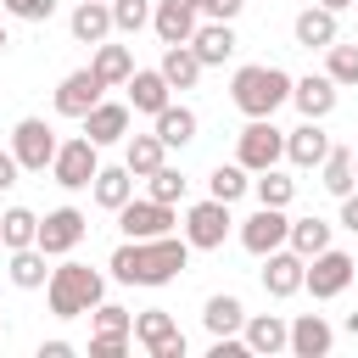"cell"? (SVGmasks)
Here are the masks:
<instances>
[{
    "mask_svg": "<svg viewBox=\"0 0 358 358\" xmlns=\"http://www.w3.org/2000/svg\"><path fill=\"white\" fill-rule=\"evenodd\" d=\"M190 241L185 235H157V241H123L117 252H112V280H123V285H168V280H179L185 274V263H190Z\"/></svg>",
    "mask_w": 358,
    "mask_h": 358,
    "instance_id": "obj_1",
    "label": "cell"
},
{
    "mask_svg": "<svg viewBox=\"0 0 358 358\" xmlns=\"http://www.w3.org/2000/svg\"><path fill=\"white\" fill-rule=\"evenodd\" d=\"M291 73L285 67H268V62H246V67H235V78H229V101L246 112V117H274L285 101H291Z\"/></svg>",
    "mask_w": 358,
    "mask_h": 358,
    "instance_id": "obj_2",
    "label": "cell"
},
{
    "mask_svg": "<svg viewBox=\"0 0 358 358\" xmlns=\"http://www.w3.org/2000/svg\"><path fill=\"white\" fill-rule=\"evenodd\" d=\"M45 296H50L56 319H78V313H95V302H106V280L90 263H62V268H50Z\"/></svg>",
    "mask_w": 358,
    "mask_h": 358,
    "instance_id": "obj_3",
    "label": "cell"
},
{
    "mask_svg": "<svg viewBox=\"0 0 358 358\" xmlns=\"http://www.w3.org/2000/svg\"><path fill=\"white\" fill-rule=\"evenodd\" d=\"M173 224H179L173 201H157V196H129V201L117 207L123 241H157V235H173Z\"/></svg>",
    "mask_w": 358,
    "mask_h": 358,
    "instance_id": "obj_4",
    "label": "cell"
},
{
    "mask_svg": "<svg viewBox=\"0 0 358 358\" xmlns=\"http://www.w3.org/2000/svg\"><path fill=\"white\" fill-rule=\"evenodd\" d=\"M95 173H101V145H95L90 134H78V140H62V145H56L50 179H56L62 190H90V185H95Z\"/></svg>",
    "mask_w": 358,
    "mask_h": 358,
    "instance_id": "obj_5",
    "label": "cell"
},
{
    "mask_svg": "<svg viewBox=\"0 0 358 358\" xmlns=\"http://www.w3.org/2000/svg\"><path fill=\"white\" fill-rule=\"evenodd\" d=\"M280 157H285V129H274V117H252V123L241 129L235 162H241L246 173H263V168H274Z\"/></svg>",
    "mask_w": 358,
    "mask_h": 358,
    "instance_id": "obj_6",
    "label": "cell"
},
{
    "mask_svg": "<svg viewBox=\"0 0 358 358\" xmlns=\"http://www.w3.org/2000/svg\"><path fill=\"white\" fill-rule=\"evenodd\" d=\"M229 201H218V196H207V201H190L185 207V241L196 246V252H218L224 241H229Z\"/></svg>",
    "mask_w": 358,
    "mask_h": 358,
    "instance_id": "obj_7",
    "label": "cell"
},
{
    "mask_svg": "<svg viewBox=\"0 0 358 358\" xmlns=\"http://www.w3.org/2000/svg\"><path fill=\"white\" fill-rule=\"evenodd\" d=\"M352 274H358V263H352L341 246H324L319 257H308V280H302V291H313V302H330V296H341V291L352 285Z\"/></svg>",
    "mask_w": 358,
    "mask_h": 358,
    "instance_id": "obj_8",
    "label": "cell"
},
{
    "mask_svg": "<svg viewBox=\"0 0 358 358\" xmlns=\"http://www.w3.org/2000/svg\"><path fill=\"white\" fill-rule=\"evenodd\" d=\"M134 341L151 352V358H185V330L168 308H145L134 313Z\"/></svg>",
    "mask_w": 358,
    "mask_h": 358,
    "instance_id": "obj_9",
    "label": "cell"
},
{
    "mask_svg": "<svg viewBox=\"0 0 358 358\" xmlns=\"http://www.w3.org/2000/svg\"><path fill=\"white\" fill-rule=\"evenodd\" d=\"M56 129L45 123V117H22L17 129H11V151H17V162L28 168V173H45L50 162H56Z\"/></svg>",
    "mask_w": 358,
    "mask_h": 358,
    "instance_id": "obj_10",
    "label": "cell"
},
{
    "mask_svg": "<svg viewBox=\"0 0 358 358\" xmlns=\"http://www.w3.org/2000/svg\"><path fill=\"white\" fill-rule=\"evenodd\" d=\"M84 229H90V218L78 213V207H56V213H45L39 218V252H50V257H67L78 241H84Z\"/></svg>",
    "mask_w": 358,
    "mask_h": 358,
    "instance_id": "obj_11",
    "label": "cell"
},
{
    "mask_svg": "<svg viewBox=\"0 0 358 358\" xmlns=\"http://www.w3.org/2000/svg\"><path fill=\"white\" fill-rule=\"evenodd\" d=\"M291 241V218H285V207H257L246 224H241V246L252 252V257H268L274 246H285Z\"/></svg>",
    "mask_w": 358,
    "mask_h": 358,
    "instance_id": "obj_12",
    "label": "cell"
},
{
    "mask_svg": "<svg viewBox=\"0 0 358 358\" xmlns=\"http://www.w3.org/2000/svg\"><path fill=\"white\" fill-rule=\"evenodd\" d=\"M302 280H308V257L302 252H291V246H274L268 257H263V291L268 296H296L302 291Z\"/></svg>",
    "mask_w": 358,
    "mask_h": 358,
    "instance_id": "obj_13",
    "label": "cell"
},
{
    "mask_svg": "<svg viewBox=\"0 0 358 358\" xmlns=\"http://www.w3.org/2000/svg\"><path fill=\"white\" fill-rule=\"evenodd\" d=\"M291 101H296L302 117H319V123H324V117L336 112V101H341V84H336L330 73H308V78L291 84Z\"/></svg>",
    "mask_w": 358,
    "mask_h": 358,
    "instance_id": "obj_14",
    "label": "cell"
},
{
    "mask_svg": "<svg viewBox=\"0 0 358 358\" xmlns=\"http://www.w3.org/2000/svg\"><path fill=\"white\" fill-rule=\"evenodd\" d=\"M196 0H157V11H151V28H157V39L162 45H190V34L201 28L196 22Z\"/></svg>",
    "mask_w": 358,
    "mask_h": 358,
    "instance_id": "obj_15",
    "label": "cell"
},
{
    "mask_svg": "<svg viewBox=\"0 0 358 358\" xmlns=\"http://www.w3.org/2000/svg\"><path fill=\"white\" fill-rule=\"evenodd\" d=\"M101 78H95V67H78V73H67L62 84H56V112L62 117H84L95 101H101Z\"/></svg>",
    "mask_w": 358,
    "mask_h": 358,
    "instance_id": "obj_16",
    "label": "cell"
},
{
    "mask_svg": "<svg viewBox=\"0 0 358 358\" xmlns=\"http://www.w3.org/2000/svg\"><path fill=\"white\" fill-rule=\"evenodd\" d=\"M129 112H134L129 101H95L78 123H84V134H90L95 145H117V140L129 134Z\"/></svg>",
    "mask_w": 358,
    "mask_h": 358,
    "instance_id": "obj_17",
    "label": "cell"
},
{
    "mask_svg": "<svg viewBox=\"0 0 358 358\" xmlns=\"http://www.w3.org/2000/svg\"><path fill=\"white\" fill-rule=\"evenodd\" d=\"M123 90H129V106H134V112H151V117L173 101V84L162 78V67H134Z\"/></svg>",
    "mask_w": 358,
    "mask_h": 358,
    "instance_id": "obj_18",
    "label": "cell"
},
{
    "mask_svg": "<svg viewBox=\"0 0 358 358\" xmlns=\"http://www.w3.org/2000/svg\"><path fill=\"white\" fill-rule=\"evenodd\" d=\"M67 28H73V39L78 45H101V39H112V0H78L73 6V17H67Z\"/></svg>",
    "mask_w": 358,
    "mask_h": 358,
    "instance_id": "obj_19",
    "label": "cell"
},
{
    "mask_svg": "<svg viewBox=\"0 0 358 358\" xmlns=\"http://www.w3.org/2000/svg\"><path fill=\"white\" fill-rule=\"evenodd\" d=\"M285 157H291L296 168H319V162L330 157V134L319 129V117H302V129L285 134Z\"/></svg>",
    "mask_w": 358,
    "mask_h": 358,
    "instance_id": "obj_20",
    "label": "cell"
},
{
    "mask_svg": "<svg viewBox=\"0 0 358 358\" xmlns=\"http://www.w3.org/2000/svg\"><path fill=\"white\" fill-rule=\"evenodd\" d=\"M241 336H246V347H252L257 358H274V352H285V347H291V324H285L280 313H252Z\"/></svg>",
    "mask_w": 358,
    "mask_h": 358,
    "instance_id": "obj_21",
    "label": "cell"
},
{
    "mask_svg": "<svg viewBox=\"0 0 358 358\" xmlns=\"http://www.w3.org/2000/svg\"><path fill=\"white\" fill-rule=\"evenodd\" d=\"M291 34H296V45H302V50H330V45H336V11H324V6L313 0L308 11H296Z\"/></svg>",
    "mask_w": 358,
    "mask_h": 358,
    "instance_id": "obj_22",
    "label": "cell"
},
{
    "mask_svg": "<svg viewBox=\"0 0 358 358\" xmlns=\"http://www.w3.org/2000/svg\"><path fill=\"white\" fill-rule=\"evenodd\" d=\"M235 45H241V39H235L229 22H201V28L190 34V50L201 56V67H224V62L235 56Z\"/></svg>",
    "mask_w": 358,
    "mask_h": 358,
    "instance_id": "obj_23",
    "label": "cell"
},
{
    "mask_svg": "<svg viewBox=\"0 0 358 358\" xmlns=\"http://www.w3.org/2000/svg\"><path fill=\"white\" fill-rule=\"evenodd\" d=\"M330 341H336V330L324 324V313H296L291 319V352L296 358H324Z\"/></svg>",
    "mask_w": 358,
    "mask_h": 358,
    "instance_id": "obj_24",
    "label": "cell"
},
{
    "mask_svg": "<svg viewBox=\"0 0 358 358\" xmlns=\"http://www.w3.org/2000/svg\"><path fill=\"white\" fill-rule=\"evenodd\" d=\"M123 162H129V173L134 179H151L162 162H168V145H162V134L151 129V134H134L129 145H123Z\"/></svg>",
    "mask_w": 358,
    "mask_h": 358,
    "instance_id": "obj_25",
    "label": "cell"
},
{
    "mask_svg": "<svg viewBox=\"0 0 358 358\" xmlns=\"http://www.w3.org/2000/svg\"><path fill=\"white\" fill-rule=\"evenodd\" d=\"M201 324H207L213 336H241V330H246V308H241V296H229V291L207 296V308H201Z\"/></svg>",
    "mask_w": 358,
    "mask_h": 358,
    "instance_id": "obj_26",
    "label": "cell"
},
{
    "mask_svg": "<svg viewBox=\"0 0 358 358\" xmlns=\"http://www.w3.org/2000/svg\"><path fill=\"white\" fill-rule=\"evenodd\" d=\"M90 67H95V78H101L106 90H112V84H129V73H134V50H129V45H106V39H101Z\"/></svg>",
    "mask_w": 358,
    "mask_h": 358,
    "instance_id": "obj_27",
    "label": "cell"
},
{
    "mask_svg": "<svg viewBox=\"0 0 358 358\" xmlns=\"http://www.w3.org/2000/svg\"><path fill=\"white\" fill-rule=\"evenodd\" d=\"M90 190H95V201H101L106 213H117V207L134 196V173H129V162H117V168H101Z\"/></svg>",
    "mask_w": 358,
    "mask_h": 358,
    "instance_id": "obj_28",
    "label": "cell"
},
{
    "mask_svg": "<svg viewBox=\"0 0 358 358\" xmlns=\"http://www.w3.org/2000/svg\"><path fill=\"white\" fill-rule=\"evenodd\" d=\"M45 263H50V252H39V246H17V252H11V285H17V291H39V285L50 280Z\"/></svg>",
    "mask_w": 358,
    "mask_h": 358,
    "instance_id": "obj_29",
    "label": "cell"
},
{
    "mask_svg": "<svg viewBox=\"0 0 358 358\" xmlns=\"http://www.w3.org/2000/svg\"><path fill=\"white\" fill-rule=\"evenodd\" d=\"M162 78H168L173 90H196V78H201V56H196L190 45H168V50H162Z\"/></svg>",
    "mask_w": 358,
    "mask_h": 358,
    "instance_id": "obj_30",
    "label": "cell"
},
{
    "mask_svg": "<svg viewBox=\"0 0 358 358\" xmlns=\"http://www.w3.org/2000/svg\"><path fill=\"white\" fill-rule=\"evenodd\" d=\"M157 134H162L168 151H173V145H190V140H196V112L179 106V101H168V106L157 112Z\"/></svg>",
    "mask_w": 358,
    "mask_h": 358,
    "instance_id": "obj_31",
    "label": "cell"
},
{
    "mask_svg": "<svg viewBox=\"0 0 358 358\" xmlns=\"http://www.w3.org/2000/svg\"><path fill=\"white\" fill-rule=\"evenodd\" d=\"M39 241V213H28V207H6L0 213V246H34Z\"/></svg>",
    "mask_w": 358,
    "mask_h": 358,
    "instance_id": "obj_32",
    "label": "cell"
},
{
    "mask_svg": "<svg viewBox=\"0 0 358 358\" xmlns=\"http://www.w3.org/2000/svg\"><path fill=\"white\" fill-rule=\"evenodd\" d=\"M319 173H324V190H330V196H347V190L358 185V168H352V151H347V145H330V157L319 162Z\"/></svg>",
    "mask_w": 358,
    "mask_h": 358,
    "instance_id": "obj_33",
    "label": "cell"
},
{
    "mask_svg": "<svg viewBox=\"0 0 358 358\" xmlns=\"http://www.w3.org/2000/svg\"><path fill=\"white\" fill-rule=\"evenodd\" d=\"M252 190V173L241 168V162H218L213 173H207V196H218V201H241Z\"/></svg>",
    "mask_w": 358,
    "mask_h": 358,
    "instance_id": "obj_34",
    "label": "cell"
},
{
    "mask_svg": "<svg viewBox=\"0 0 358 358\" xmlns=\"http://www.w3.org/2000/svg\"><path fill=\"white\" fill-rule=\"evenodd\" d=\"M291 252H302V257H319L324 246H330V224L324 218H291V241H285Z\"/></svg>",
    "mask_w": 358,
    "mask_h": 358,
    "instance_id": "obj_35",
    "label": "cell"
},
{
    "mask_svg": "<svg viewBox=\"0 0 358 358\" xmlns=\"http://www.w3.org/2000/svg\"><path fill=\"white\" fill-rule=\"evenodd\" d=\"M252 190H257V207H291V196H296V179H285L280 168H263V173L252 179Z\"/></svg>",
    "mask_w": 358,
    "mask_h": 358,
    "instance_id": "obj_36",
    "label": "cell"
},
{
    "mask_svg": "<svg viewBox=\"0 0 358 358\" xmlns=\"http://www.w3.org/2000/svg\"><path fill=\"white\" fill-rule=\"evenodd\" d=\"M324 73H330L341 90H358V45H341V39H336V45H330V67H324Z\"/></svg>",
    "mask_w": 358,
    "mask_h": 358,
    "instance_id": "obj_37",
    "label": "cell"
},
{
    "mask_svg": "<svg viewBox=\"0 0 358 358\" xmlns=\"http://www.w3.org/2000/svg\"><path fill=\"white\" fill-rule=\"evenodd\" d=\"M151 0H112V22H117V34H140L145 22H151Z\"/></svg>",
    "mask_w": 358,
    "mask_h": 358,
    "instance_id": "obj_38",
    "label": "cell"
},
{
    "mask_svg": "<svg viewBox=\"0 0 358 358\" xmlns=\"http://www.w3.org/2000/svg\"><path fill=\"white\" fill-rule=\"evenodd\" d=\"M95 330L101 336H134V313L117 302H95Z\"/></svg>",
    "mask_w": 358,
    "mask_h": 358,
    "instance_id": "obj_39",
    "label": "cell"
},
{
    "mask_svg": "<svg viewBox=\"0 0 358 358\" xmlns=\"http://www.w3.org/2000/svg\"><path fill=\"white\" fill-rule=\"evenodd\" d=\"M145 185H151L145 196H157V201H185V173H179V168H168V162H162Z\"/></svg>",
    "mask_w": 358,
    "mask_h": 358,
    "instance_id": "obj_40",
    "label": "cell"
},
{
    "mask_svg": "<svg viewBox=\"0 0 358 358\" xmlns=\"http://www.w3.org/2000/svg\"><path fill=\"white\" fill-rule=\"evenodd\" d=\"M17 22H50V11H56V0H0Z\"/></svg>",
    "mask_w": 358,
    "mask_h": 358,
    "instance_id": "obj_41",
    "label": "cell"
},
{
    "mask_svg": "<svg viewBox=\"0 0 358 358\" xmlns=\"http://www.w3.org/2000/svg\"><path fill=\"white\" fill-rule=\"evenodd\" d=\"M129 341H134V336H101V330H95V336H90V358H123Z\"/></svg>",
    "mask_w": 358,
    "mask_h": 358,
    "instance_id": "obj_42",
    "label": "cell"
},
{
    "mask_svg": "<svg viewBox=\"0 0 358 358\" xmlns=\"http://www.w3.org/2000/svg\"><path fill=\"white\" fill-rule=\"evenodd\" d=\"M241 6H246V0H201V11H207L213 22H235V17H241Z\"/></svg>",
    "mask_w": 358,
    "mask_h": 358,
    "instance_id": "obj_43",
    "label": "cell"
},
{
    "mask_svg": "<svg viewBox=\"0 0 358 358\" xmlns=\"http://www.w3.org/2000/svg\"><path fill=\"white\" fill-rule=\"evenodd\" d=\"M17 173H22L17 151H0V190H11V185H17Z\"/></svg>",
    "mask_w": 358,
    "mask_h": 358,
    "instance_id": "obj_44",
    "label": "cell"
},
{
    "mask_svg": "<svg viewBox=\"0 0 358 358\" xmlns=\"http://www.w3.org/2000/svg\"><path fill=\"white\" fill-rule=\"evenodd\" d=\"M341 224L358 235V190H347V196H341Z\"/></svg>",
    "mask_w": 358,
    "mask_h": 358,
    "instance_id": "obj_45",
    "label": "cell"
},
{
    "mask_svg": "<svg viewBox=\"0 0 358 358\" xmlns=\"http://www.w3.org/2000/svg\"><path fill=\"white\" fill-rule=\"evenodd\" d=\"M67 352H73V341H45L39 347V358H67Z\"/></svg>",
    "mask_w": 358,
    "mask_h": 358,
    "instance_id": "obj_46",
    "label": "cell"
},
{
    "mask_svg": "<svg viewBox=\"0 0 358 358\" xmlns=\"http://www.w3.org/2000/svg\"><path fill=\"white\" fill-rule=\"evenodd\" d=\"M319 6H324V11H336V17H341V11H347V6H358V0H319Z\"/></svg>",
    "mask_w": 358,
    "mask_h": 358,
    "instance_id": "obj_47",
    "label": "cell"
},
{
    "mask_svg": "<svg viewBox=\"0 0 358 358\" xmlns=\"http://www.w3.org/2000/svg\"><path fill=\"white\" fill-rule=\"evenodd\" d=\"M347 336H352V341H358V313H347Z\"/></svg>",
    "mask_w": 358,
    "mask_h": 358,
    "instance_id": "obj_48",
    "label": "cell"
},
{
    "mask_svg": "<svg viewBox=\"0 0 358 358\" xmlns=\"http://www.w3.org/2000/svg\"><path fill=\"white\" fill-rule=\"evenodd\" d=\"M6 45H11V34H6V28H0V50H6Z\"/></svg>",
    "mask_w": 358,
    "mask_h": 358,
    "instance_id": "obj_49",
    "label": "cell"
},
{
    "mask_svg": "<svg viewBox=\"0 0 358 358\" xmlns=\"http://www.w3.org/2000/svg\"><path fill=\"white\" fill-rule=\"evenodd\" d=\"M352 168H358V151H352Z\"/></svg>",
    "mask_w": 358,
    "mask_h": 358,
    "instance_id": "obj_50",
    "label": "cell"
}]
</instances>
